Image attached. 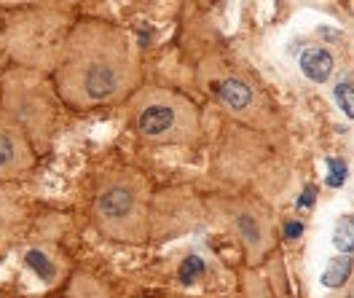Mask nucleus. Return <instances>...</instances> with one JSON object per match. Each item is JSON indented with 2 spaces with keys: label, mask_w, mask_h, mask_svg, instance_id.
Segmentation results:
<instances>
[{
  "label": "nucleus",
  "mask_w": 354,
  "mask_h": 298,
  "mask_svg": "<svg viewBox=\"0 0 354 298\" xmlns=\"http://www.w3.org/2000/svg\"><path fill=\"white\" fill-rule=\"evenodd\" d=\"M140 81L137 51L121 27L102 19L73 24L54 70V89L65 105L75 111L115 105L129 100L140 89Z\"/></svg>",
  "instance_id": "nucleus-1"
},
{
  "label": "nucleus",
  "mask_w": 354,
  "mask_h": 298,
  "mask_svg": "<svg viewBox=\"0 0 354 298\" xmlns=\"http://www.w3.org/2000/svg\"><path fill=\"white\" fill-rule=\"evenodd\" d=\"M148 180L129 167L111 172L91 207L94 226L113 242L140 245L151 231V205H148Z\"/></svg>",
  "instance_id": "nucleus-2"
},
{
  "label": "nucleus",
  "mask_w": 354,
  "mask_h": 298,
  "mask_svg": "<svg viewBox=\"0 0 354 298\" xmlns=\"http://www.w3.org/2000/svg\"><path fill=\"white\" fill-rule=\"evenodd\" d=\"M137 135L151 145H194L199 138V108L172 89L140 86L129 97Z\"/></svg>",
  "instance_id": "nucleus-3"
},
{
  "label": "nucleus",
  "mask_w": 354,
  "mask_h": 298,
  "mask_svg": "<svg viewBox=\"0 0 354 298\" xmlns=\"http://www.w3.org/2000/svg\"><path fill=\"white\" fill-rule=\"evenodd\" d=\"M73 27L65 24V14L57 8H30L8 17L3 24V46L24 70H57L67 35Z\"/></svg>",
  "instance_id": "nucleus-4"
},
{
  "label": "nucleus",
  "mask_w": 354,
  "mask_h": 298,
  "mask_svg": "<svg viewBox=\"0 0 354 298\" xmlns=\"http://www.w3.org/2000/svg\"><path fill=\"white\" fill-rule=\"evenodd\" d=\"M54 102L57 97L38 70L19 68L3 81V118L19 127L32 145H44L51 135Z\"/></svg>",
  "instance_id": "nucleus-5"
},
{
  "label": "nucleus",
  "mask_w": 354,
  "mask_h": 298,
  "mask_svg": "<svg viewBox=\"0 0 354 298\" xmlns=\"http://www.w3.org/2000/svg\"><path fill=\"white\" fill-rule=\"evenodd\" d=\"M199 75L207 92L212 94L234 118H239L242 124H250V127L268 124L271 113L266 108V100L261 97L258 86H252L244 75L228 70L221 59H204Z\"/></svg>",
  "instance_id": "nucleus-6"
},
{
  "label": "nucleus",
  "mask_w": 354,
  "mask_h": 298,
  "mask_svg": "<svg viewBox=\"0 0 354 298\" xmlns=\"http://www.w3.org/2000/svg\"><path fill=\"white\" fill-rule=\"evenodd\" d=\"M221 212L225 223L234 229L236 239L242 242L244 252L252 266H258L274 248V226L263 207L255 199H225L221 202Z\"/></svg>",
  "instance_id": "nucleus-7"
},
{
  "label": "nucleus",
  "mask_w": 354,
  "mask_h": 298,
  "mask_svg": "<svg viewBox=\"0 0 354 298\" xmlns=\"http://www.w3.org/2000/svg\"><path fill=\"white\" fill-rule=\"evenodd\" d=\"M35 164V145L19 127L0 118V183L22 178Z\"/></svg>",
  "instance_id": "nucleus-8"
},
{
  "label": "nucleus",
  "mask_w": 354,
  "mask_h": 298,
  "mask_svg": "<svg viewBox=\"0 0 354 298\" xmlns=\"http://www.w3.org/2000/svg\"><path fill=\"white\" fill-rule=\"evenodd\" d=\"M298 65H301V73H304L309 81L325 84V81L330 78L335 62H333V54L325 46H306L304 54H301V59H298Z\"/></svg>",
  "instance_id": "nucleus-9"
},
{
  "label": "nucleus",
  "mask_w": 354,
  "mask_h": 298,
  "mask_svg": "<svg viewBox=\"0 0 354 298\" xmlns=\"http://www.w3.org/2000/svg\"><path fill=\"white\" fill-rule=\"evenodd\" d=\"M352 272H354L352 255H335V258L328 261V266H325V272L319 277V282H322L325 288H330V290H338V288H344V285L349 282Z\"/></svg>",
  "instance_id": "nucleus-10"
},
{
  "label": "nucleus",
  "mask_w": 354,
  "mask_h": 298,
  "mask_svg": "<svg viewBox=\"0 0 354 298\" xmlns=\"http://www.w3.org/2000/svg\"><path fill=\"white\" fill-rule=\"evenodd\" d=\"M333 245L341 255H352L354 252V215L338 218L335 231H333Z\"/></svg>",
  "instance_id": "nucleus-11"
},
{
  "label": "nucleus",
  "mask_w": 354,
  "mask_h": 298,
  "mask_svg": "<svg viewBox=\"0 0 354 298\" xmlns=\"http://www.w3.org/2000/svg\"><path fill=\"white\" fill-rule=\"evenodd\" d=\"M24 263L35 272V274L41 277L44 282H54L57 279V266L48 261V255L41 250H30L27 255H24Z\"/></svg>",
  "instance_id": "nucleus-12"
},
{
  "label": "nucleus",
  "mask_w": 354,
  "mask_h": 298,
  "mask_svg": "<svg viewBox=\"0 0 354 298\" xmlns=\"http://www.w3.org/2000/svg\"><path fill=\"white\" fill-rule=\"evenodd\" d=\"M207 274V263L201 261L199 255H188L185 261H183V266H180V282L183 285H196L201 277Z\"/></svg>",
  "instance_id": "nucleus-13"
},
{
  "label": "nucleus",
  "mask_w": 354,
  "mask_h": 298,
  "mask_svg": "<svg viewBox=\"0 0 354 298\" xmlns=\"http://www.w3.org/2000/svg\"><path fill=\"white\" fill-rule=\"evenodd\" d=\"M325 164H328V178H325V185H330V188H341V185L346 183V178H349V167H346V161L338 159V156H330Z\"/></svg>",
  "instance_id": "nucleus-14"
},
{
  "label": "nucleus",
  "mask_w": 354,
  "mask_h": 298,
  "mask_svg": "<svg viewBox=\"0 0 354 298\" xmlns=\"http://www.w3.org/2000/svg\"><path fill=\"white\" fill-rule=\"evenodd\" d=\"M333 97H335L338 108H341L344 113L349 115V118H354V86H352V84H346V81L335 84V89H333Z\"/></svg>",
  "instance_id": "nucleus-15"
},
{
  "label": "nucleus",
  "mask_w": 354,
  "mask_h": 298,
  "mask_svg": "<svg viewBox=\"0 0 354 298\" xmlns=\"http://www.w3.org/2000/svg\"><path fill=\"white\" fill-rule=\"evenodd\" d=\"M244 285V293H247V298H274L271 293H268V288H266L263 282H261V277L255 274V272H247L242 279Z\"/></svg>",
  "instance_id": "nucleus-16"
},
{
  "label": "nucleus",
  "mask_w": 354,
  "mask_h": 298,
  "mask_svg": "<svg viewBox=\"0 0 354 298\" xmlns=\"http://www.w3.org/2000/svg\"><path fill=\"white\" fill-rule=\"evenodd\" d=\"M314 202H317V185H306L304 194L298 196V207H301V209H311Z\"/></svg>",
  "instance_id": "nucleus-17"
},
{
  "label": "nucleus",
  "mask_w": 354,
  "mask_h": 298,
  "mask_svg": "<svg viewBox=\"0 0 354 298\" xmlns=\"http://www.w3.org/2000/svg\"><path fill=\"white\" fill-rule=\"evenodd\" d=\"M285 236H288L290 242H292V239H301V236H304V223H301V221H288V223H285Z\"/></svg>",
  "instance_id": "nucleus-18"
},
{
  "label": "nucleus",
  "mask_w": 354,
  "mask_h": 298,
  "mask_svg": "<svg viewBox=\"0 0 354 298\" xmlns=\"http://www.w3.org/2000/svg\"><path fill=\"white\" fill-rule=\"evenodd\" d=\"M6 57H8V54H6V46H3V30H0V65L6 62Z\"/></svg>",
  "instance_id": "nucleus-19"
},
{
  "label": "nucleus",
  "mask_w": 354,
  "mask_h": 298,
  "mask_svg": "<svg viewBox=\"0 0 354 298\" xmlns=\"http://www.w3.org/2000/svg\"><path fill=\"white\" fill-rule=\"evenodd\" d=\"M346 298H354V290H352V293H349V296H346Z\"/></svg>",
  "instance_id": "nucleus-20"
},
{
  "label": "nucleus",
  "mask_w": 354,
  "mask_h": 298,
  "mask_svg": "<svg viewBox=\"0 0 354 298\" xmlns=\"http://www.w3.org/2000/svg\"><path fill=\"white\" fill-rule=\"evenodd\" d=\"M0 298H3V296H0Z\"/></svg>",
  "instance_id": "nucleus-21"
}]
</instances>
